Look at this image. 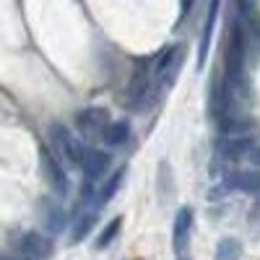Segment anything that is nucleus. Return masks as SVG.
<instances>
[{
  "mask_svg": "<svg viewBox=\"0 0 260 260\" xmlns=\"http://www.w3.org/2000/svg\"><path fill=\"white\" fill-rule=\"evenodd\" d=\"M245 50L247 39L240 26H232L226 37V50H224V89H242V76H245Z\"/></svg>",
  "mask_w": 260,
  "mask_h": 260,
  "instance_id": "nucleus-1",
  "label": "nucleus"
},
{
  "mask_svg": "<svg viewBox=\"0 0 260 260\" xmlns=\"http://www.w3.org/2000/svg\"><path fill=\"white\" fill-rule=\"evenodd\" d=\"M50 141H52V148H55V159H62L65 164H71V167H81L86 146H81L78 138H73V133L68 127L52 125L50 127Z\"/></svg>",
  "mask_w": 260,
  "mask_h": 260,
  "instance_id": "nucleus-2",
  "label": "nucleus"
},
{
  "mask_svg": "<svg viewBox=\"0 0 260 260\" xmlns=\"http://www.w3.org/2000/svg\"><path fill=\"white\" fill-rule=\"evenodd\" d=\"M76 125H78V133H81L86 141H102L107 125H110V115H107V110L91 107V110H83V112L76 117Z\"/></svg>",
  "mask_w": 260,
  "mask_h": 260,
  "instance_id": "nucleus-3",
  "label": "nucleus"
},
{
  "mask_svg": "<svg viewBox=\"0 0 260 260\" xmlns=\"http://www.w3.org/2000/svg\"><path fill=\"white\" fill-rule=\"evenodd\" d=\"M190 232H192V208L182 206L175 216V229H172V245L175 252H185L190 242Z\"/></svg>",
  "mask_w": 260,
  "mask_h": 260,
  "instance_id": "nucleus-4",
  "label": "nucleus"
},
{
  "mask_svg": "<svg viewBox=\"0 0 260 260\" xmlns=\"http://www.w3.org/2000/svg\"><path fill=\"white\" fill-rule=\"evenodd\" d=\"M107 167H110V156L104 151H96V148H83V159H81V169L86 180H99Z\"/></svg>",
  "mask_w": 260,
  "mask_h": 260,
  "instance_id": "nucleus-5",
  "label": "nucleus"
},
{
  "mask_svg": "<svg viewBox=\"0 0 260 260\" xmlns=\"http://www.w3.org/2000/svg\"><path fill=\"white\" fill-rule=\"evenodd\" d=\"M42 169H45V175H47V182L52 185V190L57 195H65V190H68V180H65V172L60 167V161L47 154V151H42Z\"/></svg>",
  "mask_w": 260,
  "mask_h": 260,
  "instance_id": "nucleus-6",
  "label": "nucleus"
},
{
  "mask_svg": "<svg viewBox=\"0 0 260 260\" xmlns=\"http://www.w3.org/2000/svg\"><path fill=\"white\" fill-rule=\"evenodd\" d=\"M21 250L26 252V257H31V260H39V257L50 255L52 245L45 240V237H39V234L29 232V234H24V237H21Z\"/></svg>",
  "mask_w": 260,
  "mask_h": 260,
  "instance_id": "nucleus-7",
  "label": "nucleus"
},
{
  "mask_svg": "<svg viewBox=\"0 0 260 260\" xmlns=\"http://www.w3.org/2000/svg\"><path fill=\"white\" fill-rule=\"evenodd\" d=\"M216 13H219V0H211V6H208V18H206V26H203V39H201V47H198V68H203L206 55H208L211 34H213V24H216Z\"/></svg>",
  "mask_w": 260,
  "mask_h": 260,
  "instance_id": "nucleus-8",
  "label": "nucleus"
},
{
  "mask_svg": "<svg viewBox=\"0 0 260 260\" xmlns=\"http://www.w3.org/2000/svg\"><path fill=\"white\" fill-rule=\"evenodd\" d=\"M229 187L242 192H257L260 190V172H237L229 177Z\"/></svg>",
  "mask_w": 260,
  "mask_h": 260,
  "instance_id": "nucleus-9",
  "label": "nucleus"
},
{
  "mask_svg": "<svg viewBox=\"0 0 260 260\" xmlns=\"http://www.w3.org/2000/svg\"><path fill=\"white\" fill-rule=\"evenodd\" d=\"M127 136H130L127 122H125V120H117V122H110V125H107L102 141H107L110 146H122V143L127 141Z\"/></svg>",
  "mask_w": 260,
  "mask_h": 260,
  "instance_id": "nucleus-10",
  "label": "nucleus"
},
{
  "mask_svg": "<svg viewBox=\"0 0 260 260\" xmlns=\"http://www.w3.org/2000/svg\"><path fill=\"white\" fill-rule=\"evenodd\" d=\"M240 255H242V242L234 240V237H226L216 247V260H240Z\"/></svg>",
  "mask_w": 260,
  "mask_h": 260,
  "instance_id": "nucleus-11",
  "label": "nucleus"
},
{
  "mask_svg": "<svg viewBox=\"0 0 260 260\" xmlns=\"http://www.w3.org/2000/svg\"><path fill=\"white\" fill-rule=\"evenodd\" d=\"M94 224H96V213H83L81 219L76 221V226H73V234H71L73 242H83L86 234L94 229Z\"/></svg>",
  "mask_w": 260,
  "mask_h": 260,
  "instance_id": "nucleus-12",
  "label": "nucleus"
},
{
  "mask_svg": "<svg viewBox=\"0 0 260 260\" xmlns=\"http://www.w3.org/2000/svg\"><path fill=\"white\" fill-rule=\"evenodd\" d=\"M120 229H122V219H112L110 224H107V226L102 229V234L96 237V247H99V250L110 247V245H112V240L120 234Z\"/></svg>",
  "mask_w": 260,
  "mask_h": 260,
  "instance_id": "nucleus-13",
  "label": "nucleus"
},
{
  "mask_svg": "<svg viewBox=\"0 0 260 260\" xmlns=\"http://www.w3.org/2000/svg\"><path fill=\"white\" fill-rule=\"evenodd\" d=\"M122 177H125V167H120L117 172H115V175L110 177V182H107L104 187H102V192H99V198L102 201H110L112 198V195H115V190L122 185Z\"/></svg>",
  "mask_w": 260,
  "mask_h": 260,
  "instance_id": "nucleus-14",
  "label": "nucleus"
},
{
  "mask_svg": "<svg viewBox=\"0 0 260 260\" xmlns=\"http://www.w3.org/2000/svg\"><path fill=\"white\" fill-rule=\"evenodd\" d=\"M190 6H192V0H182V13H180L182 18L187 16V11H190Z\"/></svg>",
  "mask_w": 260,
  "mask_h": 260,
  "instance_id": "nucleus-15",
  "label": "nucleus"
}]
</instances>
